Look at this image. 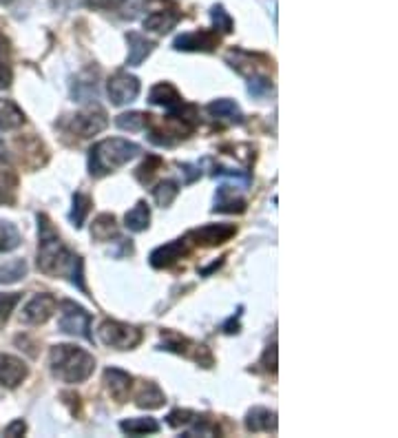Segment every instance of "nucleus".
Returning <instances> with one entry per match:
<instances>
[{
    "mask_svg": "<svg viewBox=\"0 0 398 438\" xmlns=\"http://www.w3.org/2000/svg\"><path fill=\"white\" fill-rule=\"evenodd\" d=\"M38 270L49 277H67L77 290L87 294L82 259L65 246L47 215H38Z\"/></svg>",
    "mask_w": 398,
    "mask_h": 438,
    "instance_id": "1",
    "label": "nucleus"
},
{
    "mask_svg": "<svg viewBox=\"0 0 398 438\" xmlns=\"http://www.w3.org/2000/svg\"><path fill=\"white\" fill-rule=\"evenodd\" d=\"M49 368L55 378L65 383H82L93 374L95 368V358L87 350L69 346V343H60L53 346L49 352Z\"/></svg>",
    "mask_w": 398,
    "mask_h": 438,
    "instance_id": "2",
    "label": "nucleus"
},
{
    "mask_svg": "<svg viewBox=\"0 0 398 438\" xmlns=\"http://www.w3.org/2000/svg\"><path fill=\"white\" fill-rule=\"evenodd\" d=\"M139 153H142V149H139V144L131 142V139L124 137L102 139V142L93 144L89 151V173L93 177H104L115 169L129 164Z\"/></svg>",
    "mask_w": 398,
    "mask_h": 438,
    "instance_id": "3",
    "label": "nucleus"
},
{
    "mask_svg": "<svg viewBox=\"0 0 398 438\" xmlns=\"http://www.w3.org/2000/svg\"><path fill=\"white\" fill-rule=\"evenodd\" d=\"M97 338L100 343H104L107 348H115V350H133L142 341V330L129 326V324H119V321H107L100 324L97 328Z\"/></svg>",
    "mask_w": 398,
    "mask_h": 438,
    "instance_id": "4",
    "label": "nucleus"
},
{
    "mask_svg": "<svg viewBox=\"0 0 398 438\" xmlns=\"http://www.w3.org/2000/svg\"><path fill=\"white\" fill-rule=\"evenodd\" d=\"M60 332L71 334V336H82L87 341H93L91 334V314L73 301H63L60 304V319H58Z\"/></svg>",
    "mask_w": 398,
    "mask_h": 438,
    "instance_id": "5",
    "label": "nucleus"
},
{
    "mask_svg": "<svg viewBox=\"0 0 398 438\" xmlns=\"http://www.w3.org/2000/svg\"><path fill=\"white\" fill-rule=\"evenodd\" d=\"M162 350H168V352H175V354H182L186 358H193L195 363L204 365V368H210L213 365V354L206 346H199L195 341L186 336H179V334H166L162 346Z\"/></svg>",
    "mask_w": 398,
    "mask_h": 438,
    "instance_id": "6",
    "label": "nucleus"
},
{
    "mask_svg": "<svg viewBox=\"0 0 398 438\" xmlns=\"http://www.w3.org/2000/svg\"><path fill=\"white\" fill-rule=\"evenodd\" d=\"M107 93L111 97V105L115 107H124L129 102H135V97L139 95V80L127 71H117L109 78Z\"/></svg>",
    "mask_w": 398,
    "mask_h": 438,
    "instance_id": "7",
    "label": "nucleus"
},
{
    "mask_svg": "<svg viewBox=\"0 0 398 438\" xmlns=\"http://www.w3.org/2000/svg\"><path fill=\"white\" fill-rule=\"evenodd\" d=\"M109 124V119H107V113L102 109H89V111H82V113H75L69 117V122H67V129L69 133H75L77 137H93L97 135L100 131H104Z\"/></svg>",
    "mask_w": 398,
    "mask_h": 438,
    "instance_id": "8",
    "label": "nucleus"
},
{
    "mask_svg": "<svg viewBox=\"0 0 398 438\" xmlns=\"http://www.w3.org/2000/svg\"><path fill=\"white\" fill-rule=\"evenodd\" d=\"M55 297L49 294V292H40V294H33L27 306L23 308V314H20V321L27 324V326H40V324H47L51 314L55 312Z\"/></svg>",
    "mask_w": 398,
    "mask_h": 438,
    "instance_id": "9",
    "label": "nucleus"
},
{
    "mask_svg": "<svg viewBox=\"0 0 398 438\" xmlns=\"http://www.w3.org/2000/svg\"><path fill=\"white\" fill-rule=\"evenodd\" d=\"M190 248H193V239H190V235H186V237H179V239H173V242H168V244H164V246H159V248H155L153 252H151V266L153 268H168V266H173V264H177L179 259H184L188 252H190Z\"/></svg>",
    "mask_w": 398,
    "mask_h": 438,
    "instance_id": "10",
    "label": "nucleus"
},
{
    "mask_svg": "<svg viewBox=\"0 0 398 438\" xmlns=\"http://www.w3.org/2000/svg\"><path fill=\"white\" fill-rule=\"evenodd\" d=\"M173 47L177 51H204L210 53L219 47V33L210 31V29H199V31H190V33H182L175 38Z\"/></svg>",
    "mask_w": 398,
    "mask_h": 438,
    "instance_id": "11",
    "label": "nucleus"
},
{
    "mask_svg": "<svg viewBox=\"0 0 398 438\" xmlns=\"http://www.w3.org/2000/svg\"><path fill=\"white\" fill-rule=\"evenodd\" d=\"M235 233H237L235 224H206V226H199L197 230H193L188 235L193 239V244L213 248V246L226 244L230 237H235Z\"/></svg>",
    "mask_w": 398,
    "mask_h": 438,
    "instance_id": "12",
    "label": "nucleus"
},
{
    "mask_svg": "<svg viewBox=\"0 0 398 438\" xmlns=\"http://www.w3.org/2000/svg\"><path fill=\"white\" fill-rule=\"evenodd\" d=\"M29 374L27 365L23 358H18L14 354H0V385L3 388H18L25 381Z\"/></svg>",
    "mask_w": 398,
    "mask_h": 438,
    "instance_id": "13",
    "label": "nucleus"
},
{
    "mask_svg": "<svg viewBox=\"0 0 398 438\" xmlns=\"http://www.w3.org/2000/svg\"><path fill=\"white\" fill-rule=\"evenodd\" d=\"M248 206L246 197L239 195L237 186H230V184H222L215 193V206H213V213H244Z\"/></svg>",
    "mask_w": 398,
    "mask_h": 438,
    "instance_id": "14",
    "label": "nucleus"
},
{
    "mask_svg": "<svg viewBox=\"0 0 398 438\" xmlns=\"http://www.w3.org/2000/svg\"><path fill=\"white\" fill-rule=\"evenodd\" d=\"M16 146L20 151V159H23L27 166L38 169V166L47 164L49 151L45 149V144L40 142L38 137H20V139H16Z\"/></svg>",
    "mask_w": 398,
    "mask_h": 438,
    "instance_id": "15",
    "label": "nucleus"
},
{
    "mask_svg": "<svg viewBox=\"0 0 398 438\" xmlns=\"http://www.w3.org/2000/svg\"><path fill=\"white\" fill-rule=\"evenodd\" d=\"M104 383H107V390L115 401L124 403L129 398L131 388H133V376L122 372V370H117V368H109V370H104Z\"/></svg>",
    "mask_w": 398,
    "mask_h": 438,
    "instance_id": "16",
    "label": "nucleus"
},
{
    "mask_svg": "<svg viewBox=\"0 0 398 438\" xmlns=\"http://www.w3.org/2000/svg\"><path fill=\"white\" fill-rule=\"evenodd\" d=\"M133 398H135V405L142 407V410H157V407H162L166 403L164 392L159 390V385L153 383V381H139V385L135 388Z\"/></svg>",
    "mask_w": 398,
    "mask_h": 438,
    "instance_id": "17",
    "label": "nucleus"
},
{
    "mask_svg": "<svg viewBox=\"0 0 398 438\" xmlns=\"http://www.w3.org/2000/svg\"><path fill=\"white\" fill-rule=\"evenodd\" d=\"M149 102H151L153 107H164L166 111H173V109H177L179 105L184 102V97L179 95V91H177L173 85L159 82V85H155V87L151 89Z\"/></svg>",
    "mask_w": 398,
    "mask_h": 438,
    "instance_id": "18",
    "label": "nucleus"
},
{
    "mask_svg": "<svg viewBox=\"0 0 398 438\" xmlns=\"http://www.w3.org/2000/svg\"><path fill=\"white\" fill-rule=\"evenodd\" d=\"M127 40H129V58H127V65H129V67H139V65H142L144 60L153 53V49H155L153 40H146L142 33L131 31V33L127 36Z\"/></svg>",
    "mask_w": 398,
    "mask_h": 438,
    "instance_id": "19",
    "label": "nucleus"
},
{
    "mask_svg": "<svg viewBox=\"0 0 398 438\" xmlns=\"http://www.w3.org/2000/svg\"><path fill=\"white\" fill-rule=\"evenodd\" d=\"M208 113L217 119H224V122H228V124H244L242 109H239L228 97L213 100V102L208 105Z\"/></svg>",
    "mask_w": 398,
    "mask_h": 438,
    "instance_id": "20",
    "label": "nucleus"
},
{
    "mask_svg": "<svg viewBox=\"0 0 398 438\" xmlns=\"http://www.w3.org/2000/svg\"><path fill=\"white\" fill-rule=\"evenodd\" d=\"M25 124V113L14 100L0 97V131H16Z\"/></svg>",
    "mask_w": 398,
    "mask_h": 438,
    "instance_id": "21",
    "label": "nucleus"
},
{
    "mask_svg": "<svg viewBox=\"0 0 398 438\" xmlns=\"http://www.w3.org/2000/svg\"><path fill=\"white\" fill-rule=\"evenodd\" d=\"M248 432H276V414L266 407H252L246 416Z\"/></svg>",
    "mask_w": 398,
    "mask_h": 438,
    "instance_id": "22",
    "label": "nucleus"
},
{
    "mask_svg": "<svg viewBox=\"0 0 398 438\" xmlns=\"http://www.w3.org/2000/svg\"><path fill=\"white\" fill-rule=\"evenodd\" d=\"M179 23V14H175V11H153V14H149L146 18H144V29L146 31H151V33H166V31H171L175 25Z\"/></svg>",
    "mask_w": 398,
    "mask_h": 438,
    "instance_id": "23",
    "label": "nucleus"
},
{
    "mask_svg": "<svg viewBox=\"0 0 398 438\" xmlns=\"http://www.w3.org/2000/svg\"><path fill=\"white\" fill-rule=\"evenodd\" d=\"M117 235H119V230H117V222H115L113 215L102 213L93 219L91 237L95 239V242H111V239H115Z\"/></svg>",
    "mask_w": 398,
    "mask_h": 438,
    "instance_id": "24",
    "label": "nucleus"
},
{
    "mask_svg": "<svg viewBox=\"0 0 398 438\" xmlns=\"http://www.w3.org/2000/svg\"><path fill=\"white\" fill-rule=\"evenodd\" d=\"M149 222H151V210L146 206V202H137L124 217V226L131 230V233H142L149 228Z\"/></svg>",
    "mask_w": 398,
    "mask_h": 438,
    "instance_id": "25",
    "label": "nucleus"
},
{
    "mask_svg": "<svg viewBox=\"0 0 398 438\" xmlns=\"http://www.w3.org/2000/svg\"><path fill=\"white\" fill-rule=\"evenodd\" d=\"M14 80V67H11V45L9 40L0 33V91L7 89Z\"/></svg>",
    "mask_w": 398,
    "mask_h": 438,
    "instance_id": "26",
    "label": "nucleus"
},
{
    "mask_svg": "<svg viewBox=\"0 0 398 438\" xmlns=\"http://www.w3.org/2000/svg\"><path fill=\"white\" fill-rule=\"evenodd\" d=\"M119 429L129 436H144V434H157L159 423L155 418H127V421L119 423Z\"/></svg>",
    "mask_w": 398,
    "mask_h": 438,
    "instance_id": "27",
    "label": "nucleus"
},
{
    "mask_svg": "<svg viewBox=\"0 0 398 438\" xmlns=\"http://www.w3.org/2000/svg\"><path fill=\"white\" fill-rule=\"evenodd\" d=\"M151 119H153V115H149V113L131 111V113L117 115L115 124H117L119 129H124V131H144L146 127H151Z\"/></svg>",
    "mask_w": 398,
    "mask_h": 438,
    "instance_id": "28",
    "label": "nucleus"
},
{
    "mask_svg": "<svg viewBox=\"0 0 398 438\" xmlns=\"http://www.w3.org/2000/svg\"><path fill=\"white\" fill-rule=\"evenodd\" d=\"M91 197L87 193H75L73 195V206L69 213V219L75 228H82V224L87 222V215L91 213Z\"/></svg>",
    "mask_w": 398,
    "mask_h": 438,
    "instance_id": "29",
    "label": "nucleus"
},
{
    "mask_svg": "<svg viewBox=\"0 0 398 438\" xmlns=\"http://www.w3.org/2000/svg\"><path fill=\"white\" fill-rule=\"evenodd\" d=\"M27 274V262L25 259H11L7 264H0V286L16 284Z\"/></svg>",
    "mask_w": 398,
    "mask_h": 438,
    "instance_id": "30",
    "label": "nucleus"
},
{
    "mask_svg": "<svg viewBox=\"0 0 398 438\" xmlns=\"http://www.w3.org/2000/svg\"><path fill=\"white\" fill-rule=\"evenodd\" d=\"M18 191V177L9 169H0V206L14 204Z\"/></svg>",
    "mask_w": 398,
    "mask_h": 438,
    "instance_id": "31",
    "label": "nucleus"
},
{
    "mask_svg": "<svg viewBox=\"0 0 398 438\" xmlns=\"http://www.w3.org/2000/svg\"><path fill=\"white\" fill-rule=\"evenodd\" d=\"M177 195H179V184L173 182V179H164V182H159L153 188V199L157 202V206H162V208L171 206Z\"/></svg>",
    "mask_w": 398,
    "mask_h": 438,
    "instance_id": "32",
    "label": "nucleus"
},
{
    "mask_svg": "<svg viewBox=\"0 0 398 438\" xmlns=\"http://www.w3.org/2000/svg\"><path fill=\"white\" fill-rule=\"evenodd\" d=\"M20 233L11 222H3L0 219V252H11L20 246Z\"/></svg>",
    "mask_w": 398,
    "mask_h": 438,
    "instance_id": "33",
    "label": "nucleus"
},
{
    "mask_svg": "<svg viewBox=\"0 0 398 438\" xmlns=\"http://www.w3.org/2000/svg\"><path fill=\"white\" fill-rule=\"evenodd\" d=\"M162 164H164V162H162V157L149 155V157H146V162L135 171L137 182H139V184H144V186H149V184L153 182V177L157 175V171L162 169Z\"/></svg>",
    "mask_w": 398,
    "mask_h": 438,
    "instance_id": "34",
    "label": "nucleus"
},
{
    "mask_svg": "<svg viewBox=\"0 0 398 438\" xmlns=\"http://www.w3.org/2000/svg\"><path fill=\"white\" fill-rule=\"evenodd\" d=\"M270 91H272V82H270L268 75L254 73V75L248 78V93L252 97H266Z\"/></svg>",
    "mask_w": 398,
    "mask_h": 438,
    "instance_id": "35",
    "label": "nucleus"
},
{
    "mask_svg": "<svg viewBox=\"0 0 398 438\" xmlns=\"http://www.w3.org/2000/svg\"><path fill=\"white\" fill-rule=\"evenodd\" d=\"M210 18H213V25H215V31L219 33H230L232 31V18L228 16V11L222 7V5H215L210 9Z\"/></svg>",
    "mask_w": 398,
    "mask_h": 438,
    "instance_id": "36",
    "label": "nucleus"
},
{
    "mask_svg": "<svg viewBox=\"0 0 398 438\" xmlns=\"http://www.w3.org/2000/svg\"><path fill=\"white\" fill-rule=\"evenodd\" d=\"M20 304V294L18 292H9V294H0V321H7L9 314L14 312V308Z\"/></svg>",
    "mask_w": 398,
    "mask_h": 438,
    "instance_id": "37",
    "label": "nucleus"
},
{
    "mask_svg": "<svg viewBox=\"0 0 398 438\" xmlns=\"http://www.w3.org/2000/svg\"><path fill=\"white\" fill-rule=\"evenodd\" d=\"M193 418H195V412L193 410H175L166 416V423L171 427H182V425H188L193 423Z\"/></svg>",
    "mask_w": 398,
    "mask_h": 438,
    "instance_id": "38",
    "label": "nucleus"
},
{
    "mask_svg": "<svg viewBox=\"0 0 398 438\" xmlns=\"http://www.w3.org/2000/svg\"><path fill=\"white\" fill-rule=\"evenodd\" d=\"M179 173L184 175V184H193V182H197L199 177H202L199 166H193V164H179Z\"/></svg>",
    "mask_w": 398,
    "mask_h": 438,
    "instance_id": "39",
    "label": "nucleus"
},
{
    "mask_svg": "<svg viewBox=\"0 0 398 438\" xmlns=\"http://www.w3.org/2000/svg\"><path fill=\"white\" fill-rule=\"evenodd\" d=\"M262 365H264V370H268V372H276V346H274V343L268 346V350L264 352Z\"/></svg>",
    "mask_w": 398,
    "mask_h": 438,
    "instance_id": "40",
    "label": "nucleus"
},
{
    "mask_svg": "<svg viewBox=\"0 0 398 438\" xmlns=\"http://www.w3.org/2000/svg\"><path fill=\"white\" fill-rule=\"evenodd\" d=\"M87 3L95 9H117V7H122L127 0H87Z\"/></svg>",
    "mask_w": 398,
    "mask_h": 438,
    "instance_id": "41",
    "label": "nucleus"
},
{
    "mask_svg": "<svg viewBox=\"0 0 398 438\" xmlns=\"http://www.w3.org/2000/svg\"><path fill=\"white\" fill-rule=\"evenodd\" d=\"M25 432H27V425H25V421H20V418L5 427V436H23Z\"/></svg>",
    "mask_w": 398,
    "mask_h": 438,
    "instance_id": "42",
    "label": "nucleus"
},
{
    "mask_svg": "<svg viewBox=\"0 0 398 438\" xmlns=\"http://www.w3.org/2000/svg\"><path fill=\"white\" fill-rule=\"evenodd\" d=\"M239 314H242V310L237 312V319H239ZM237 319L232 316L230 321H228V324L224 326V332H226V334H235V332H239V321H237Z\"/></svg>",
    "mask_w": 398,
    "mask_h": 438,
    "instance_id": "43",
    "label": "nucleus"
}]
</instances>
